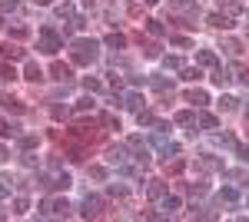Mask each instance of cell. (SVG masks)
Listing matches in <instances>:
<instances>
[{
  "label": "cell",
  "instance_id": "cell-31",
  "mask_svg": "<svg viewBox=\"0 0 249 222\" xmlns=\"http://www.w3.org/2000/svg\"><path fill=\"white\" fill-rule=\"evenodd\" d=\"M100 123L107 130H120V116H113V113H100Z\"/></svg>",
  "mask_w": 249,
  "mask_h": 222
},
{
  "label": "cell",
  "instance_id": "cell-47",
  "mask_svg": "<svg viewBox=\"0 0 249 222\" xmlns=\"http://www.w3.org/2000/svg\"><path fill=\"white\" fill-rule=\"evenodd\" d=\"M143 56L156 60V56H160V43H146V47H143Z\"/></svg>",
  "mask_w": 249,
  "mask_h": 222
},
{
  "label": "cell",
  "instance_id": "cell-13",
  "mask_svg": "<svg viewBox=\"0 0 249 222\" xmlns=\"http://www.w3.org/2000/svg\"><path fill=\"white\" fill-rule=\"evenodd\" d=\"M146 196H150V199H160V196H166V183H160V179H150V183H146Z\"/></svg>",
  "mask_w": 249,
  "mask_h": 222
},
{
  "label": "cell",
  "instance_id": "cell-57",
  "mask_svg": "<svg viewBox=\"0 0 249 222\" xmlns=\"http://www.w3.org/2000/svg\"><path fill=\"white\" fill-rule=\"evenodd\" d=\"M37 3H50V0H37Z\"/></svg>",
  "mask_w": 249,
  "mask_h": 222
},
{
  "label": "cell",
  "instance_id": "cell-27",
  "mask_svg": "<svg viewBox=\"0 0 249 222\" xmlns=\"http://www.w3.org/2000/svg\"><path fill=\"white\" fill-rule=\"evenodd\" d=\"M0 136H3V139H17L20 133H17V126H14V123H7V120H0Z\"/></svg>",
  "mask_w": 249,
  "mask_h": 222
},
{
  "label": "cell",
  "instance_id": "cell-46",
  "mask_svg": "<svg viewBox=\"0 0 249 222\" xmlns=\"http://www.w3.org/2000/svg\"><path fill=\"white\" fill-rule=\"evenodd\" d=\"M232 153H236L243 163H249V146H246V143H236V149H232Z\"/></svg>",
  "mask_w": 249,
  "mask_h": 222
},
{
  "label": "cell",
  "instance_id": "cell-45",
  "mask_svg": "<svg viewBox=\"0 0 249 222\" xmlns=\"http://www.w3.org/2000/svg\"><path fill=\"white\" fill-rule=\"evenodd\" d=\"M107 192H110V196H113V199H126V186H110V189H107Z\"/></svg>",
  "mask_w": 249,
  "mask_h": 222
},
{
  "label": "cell",
  "instance_id": "cell-2",
  "mask_svg": "<svg viewBox=\"0 0 249 222\" xmlns=\"http://www.w3.org/2000/svg\"><path fill=\"white\" fill-rule=\"evenodd\" d=\"M37 50H43V53H57V50H63V34H57L50 23L47 27H40V43H37Z\"/></svg>",
  "mask_w": 249,
  "mask_h": 222
},
{
  "label": "cell",
  "instance_id": "cell-50",
  "mask_svg": "<svg viewBox=\"0 0 249 222\" xmlns=\"http://www.w3.org/2000/svg\"><path fill=\"white\" fill-rule=\"evenodd\" d=\"M20 0H0V14H7V10H17Z\"/></svg>",
  "mask_w": 249,
  "mask_h": 222
},
{
  "label": "cell",
  "instance_id": "cell-5",
  "mask_svg": "<svg viewBox=\"0 0 249 222\" xmlns=\"http://www.w3.org/2000/svg\"><path fill=\"white\" fill-rule=\"evenodd\" d=\"M130 156H126V146H107V163L110 166H123Z\"/></svg>",
  "mask_w": 249,
  "mask_h": 222
},
{
  "label": "cell",
  "instance_id": "cell-36",
  "mask_svg": "<svg viewBox=\"0 0 249 222\" xmlns=\"http://www.w3.org/2000/svg\"><path fill=\"white\" fill-rule=\"evenodd\" d=\"M170 143H173V139H166V133H163V130L156 133V136H150V146H160V149H166Z\"/></svg>",
  "mask_w": 249,
  "mask_h": 222
},
{
  "label": "cell",
  "instance_id": "cell-17",
  "mask_svg": "<svg viewBox=\"0 0 249 222\" xmlns=\"http://www.w3.org/2000/svg\"><path fill=\"white\" fill-rule=\"evenodd\" d=\"M196 123H199V126H203V130H216V126H219V120H216V116H213V113H199V116H196Z\"/></svg>",
  "mask_w": 249,
  "mask_h": 222
},
{
  "label": "cell",
  "instance_id": "cell-18",
  "mask_svg": "<svg viewBox=\"0 0 249 222\" xmlns=\"http://www.w3.org/2000/svg\"><path fill=\"white\" fill-rule=\"evenodd\" d=\"M0 106L10 110V113H23V110H27V106H23L20 100H14V96H0Z\"/></svg>",
  "mask_w": 249,
  "mask_h": 222
},
{
  "label": "cell",
  "instance_id": "cell-54",
  "mask_svg": "<svg viewBox=\"0 0 249 222\" xmlns=\"http://www.w3.org/2000/svg\"><path fill=\"white\" fill-rule=\"evenodd\" d=\"M3 196H7V186H3V183H0V199H3Z\"/></svg>",
  "mask_w": 249,
  "mask_h": 222
},
{
  "label": "cell",
  "instance_id": "cell-32",
  "mask_svg": "<svg viewBox=\"0 0 249 222\" xmlns=\"http://www.w3.org/2000/svg\"><path fill=\"white\" fill-rule=\"evenodd\" d=\"M190 219H216V212L203 209V205H193V209H190Z\"/></svg>",
  "mask_w": 249,
  "mask_h": 222
},
{
  "label": "cell",
  "instance_id": "cell-38",
  "mask_svg": "<svg viewBox=\"0 0 249 222\" xmlns=\"http://www.w3.org/2000/svg\"><path fill=\"white\" fill-rule=\"evenodd\" d=\"M83 86H87V93H100V90H103V83H100L96 76H87V80H83Z\"/></svg>",
  "mask_w": 249,
  "mask_h": 222
},
{
  "label": "cell",
  "instance_id": "cell-21",
  "mask_svg": "<svg viewBox=\"0 0 249 222\" xmlns=\"http://www.w3.org/2000/svg\"><path fill=\"white\" fill-rule=\"evenodd\" d=\"M23 80H30V83H40V80H43V70H40L37 63H27V70H23Z\"/></svg>",
  "mask_w": 249,
  "mask_h": 222
},
{
  "label": "cell",
  "instance_id": "cell-29",
  "mask_svg": "<svg viewBox=\"0 0 249 222\" xmlns=\"http://www.w3.org/2000/svg\"><path fill=\"white\" fill-rule=\"evenodd\" d=\"M17 143H20V149H37L40 136H34V133H27V136H17Z\"/></svg>",
  "mask_w": 249,
  "mask_h": 222
},
{
  "label": "cell",
  "instance_id": "cell-7",
  "mask_svg": "<svg viewBox=\"0 0 249 222\" xmlns=\"http://www.w3.org/2000/svg\"><path fill=\"white\" fill-rule=\"evenodd\" d=\"M70 209H73V205L67 203V199H50V216H60V219H67V216H70Z\"/></svg>",
  "mask_w": 249,
  "mask_h": 222
},
{
  "label": "cell",
  "instance_id": "cell-58",
  "mask_svg": "<svg viewBox=\"0 0 249 222\" xmlns=\"http://www.w3.org/2000/svg\"><path fill=\"white\" fill-rule=\"evenodd\" d=\"M246 120H249V106H246Z\"/></svg>",
  "mask_w": 249,
  "mask_h": 222
},
{
  "label": "cell",
  "instance_id": "cell-37",
  "mask_svg": "<svg viewBox=\"0 0 249 222\" xmlns=\"http://www.w3.org/2000/svg\"><path fill=\"white\" fill-rule=\"evenodd\" d=\"M236 103H239L236 96H223V100H219V110H223V113H232V110H236Z\"/></svg>",
  "mask_w": 249,
  "mask_h": 222
},
{
  "label": "cell",
  "instance_id": "cell-15",
  "mask_svg": "<svg viewBox=\"0 0 249 222\" xmlns=\"http://www.w3.org/2000/svg\"><path fill=\"white\" fill-rule=\"evenodd\" d=\"M103 47H110V50H123V47H126V37H123V34H107Z\"/></svg>",
  "mask_w": 249,
  "mask_h": 222
},
{
  "label": "cell",
  "instance_id": "cell-19",
  "mask_svg": "<svg viewBox=\"0 0 249 222\" xmlns=\"http://www.w3.org/2000/svg\"><path fill=\"white\" fill-rule=\"evenodd\" d=\"M173 123H176V126H193V123H196V113H193V110L176 113V116H173Z\"/></svg>",
  "mask_w": 249,
  "mask_h": 222
},
{
  "label": "cell",
  "instance_id": "cell-34",
  "mask_svg": "<svg viewBox=\"0 0 249 222\" xmlns=\"http://www.w3.org/2000/svg\"><path fill=\"white\" fill-rule=\"evenodd\" d=\"M223 50L232 53V56H239V53H243V43H239V40H223Z\"/></svg>",
  "mask_w": 249,
  "mask_h": 222
},
{
  "label": "cell",
  "instance_id": "cell-42",
  "mask_svg": "<svg viewBox=\"0 0 249 222\" xmlns=\"http://www.w3.org/2000/svg\"><path fill=\"white\" fill-rule=\"evenodd\" d=\"M146 30H150V34H153V37H163V34H166V30H163V23H160V20H146Z\"/></svg>",
  "mask_w": 249,
  "mask_h": 222
},
{
  "label": "cell",
  "instance_id": "cell-26",
  "mask_svg": "<svg viewBox=\"0 0 249 222\" xmlns=\"http://www.w3.org/2000/svg\"><path fill=\"white\" fill-rule=\"evenodd\" d=\"M219 14L236 17V14H239V3H236V0H219Z\"/></svg>",
  "mask_w": 249,
  "mask_h": 222
},
{
  "label": "cell",
  "instance_id": "cell-12",
  "mask_svg": "<svg viewBox=\"0 0 249 222\" xmlns=\"http://www.w3.org/2000/svg\"><path fill=\"white\" fill-rule=\"evenodd\" d=\"M196 63L199 67H219V60H216L213 50H196Z\"/></svg>",
  "mask_w": 249,
  "mask_h": 222
},
{
  "label": "cell",
  "instance_id": "cell-56",
  "mask_svg": "<svg viewBox=\"0 0 249 222\" xmlns=\"http://www.w3.org/2000/svg\"><path fill=\"white\" fill-rule=\"evenodd\" d=\"M3 216H7V212H3V205H0V219H3Z\"/></svg>",
  "mask_w": 249,
  "mask_h": 222
},
{
  "label": "cell",
  "instance_id": "cell-51",
  "mask_svg": "<svg viewBox=\"0 0 249 222\" xmlns=\"http://www.w3.org/2000/svg\"><path fill=\"white\" fill-rule=\"evenodd\" d=\"M170 43H173V47H183V50H186V47H193L186 37H170Z\"/></svg>",
  "mask_w": 249,
  "mask_h": 222
},
{
  "label": "cell",
  "instance_id": "cell-30",
  "mask_svg": "<svg viewBox=\"0 0 249 222\" xmlns=\"http://www.w3.org/2000/svg\"><path fill=\"white\" fill-rule=\"evenodd\" d=\"M0 53L7 56V60H23V56H27L20 47H10V43H7V47H0Z\"/></svg>",
  "mask_w": 249,
  "mask_h": 222
},
{
  "label": "cell",
  "instance_id": "cell-41",
  "mask_svg": "<svg viewBox=\"0 0 249 222\" xmlns=\"http://www.w3.org/2000/svg\"><path fill=\"white\" fill-rule=\"evenodd\" d=\"M163 67L166 70H183V60L179 56H163Z\"/></svg>",
  "mask_w": 249,
  "mask_h": 222
},
{
  "label": "cell",
  "instance_id": "cell-4",
  "mask_svg": "<svg viewBox=\"0 0 249 222\" xmlns=\"http://www.w3.org/2000/svg\"><path fill=\"white\" fill-rule=\"evenodd\" d=\"M100 209H103V199L87 196V199H83V205H80V216H83V219H96V216H100Z\"/></svg>",
  "mask_w": 249,
  "mask_h": 222
},
{
  "label": "cell",
  "instance_id": "cell-33",
  "mask_svg": "<svg viewBox=\"0 0 249 222\" xmlns=\"http://www.w3.org/2000/svg\"><path fill=\"white\" fill-rule=\"evenodd\" d=\"M232 76L226 73V70H223V67H216V70H213V83H216V86H226V83H230Z\"/></svg>",
  "mask_w": 249,
  "mask_h": 222
},
{
  "label": "cell",
  "instance_id": "cell-49",
  "mask_svg": "<svg viewBox=\"0 0 249 222\" xmlns=\"http://www.w3.org/2000/svg\"><path fill=\"white\" fill-rule=\"evenodd\" d=\"M70 183H73V179H70V172H57V189H67Z\"/></svg>",
  "mask_w": 249,
  "mask_h": 222
},
{
  "label": "cell",
  "instance_id": "cell-44",
  "mask_svg": "<svg viewBox=\"0 0 249 222\" xmlns=\"http://www.w3.org/2000/svg\"><path fill=\"white\" fill-rule=\"evenodd\" d=\"M93 106H96V100H93V96H83V100L77 103V113H87V110H93Z\"/></svg>",
  "mask_w": 249,
  "mask_h": 222
},
{
  "label": "cell",
  "instance_id": "cell-14",
  "mask_svg": "<svg viewBox=\"0 0 249 222\" xmlns=\"http://www.w3.org/2000/svg\"><path fill=\"white\" fill-rule=\"evenodd\" d=\"M123 106L133 110V113H140L143 110V96H140V93H126V96H123Z\"/></svg>",
  "mask_w": 249,
  "mask_h": 222
},
{
  "label": "cell",
  "instance_id": "cell-6",
  "mask_svg": "<svg viewBox=\"0 0 249 222\" xmlns=\"http://www.w3.org/2000/svg\"><path fill=\"white\" fill-rule=\"evenodd\" d=\"M176 209H179V196H170V192L160 196V216H173Z\"/></svg>",
  "mask_w": 249,
  "mask_h": 222
},
{
  "label": "cell",
  "instance_id": "cell-9",
  "mask_svg": "<svg viewBox=\"0 0 249 222\" xmlns=\"http://www.w3.org/2000/svg\"><path fill=\"white\" fill-rule=\"evenodd\" d=\"M206 23H210V27H216V30H230V27H232V17H226V14H210V17H206Z\"/></svg>",
  "mask_w": 249,
  "mask_h": 222
},
{
  "label": "cell",
  "instance_id": "cell-39",
  "mask_svg": "<svg viewBox=\"0 0 249 222\" xmlns=\"http://www.w3.org/2000/svg\"><path fill=\"white\" fill-rule=\"evenodd\" d=\"M87 172H90V179H96V183H103V179H107V166H90Z\"/></svg>",
  "mask_w": 249,
  "mask_h": 222
},
{
  "label": "cell",
  "instance_id": "cell-20",
  "mask_svg": "<svg viewBox=\"0 0 249 222\" xmlns=\"http://www.w3.org/2000/svg\"><path fill=\"white\" fill-rule=\"evenodd\" d=\"M186 169V159L183 156H173V159H166V172H173V176H179Z\"/></svg>",
  "mask_w": 249,
  "mask_h": 222
},
{
  "label": "cell",
  "instance_id": "cell-43",
  "mask_svg": "<svg viewBox=\"0 0 249 222\" xmlns=\"http://www.w3.org/2000/svg\"><path fill=\"white\" fill-rule=\"evenodd\" d=\"M27 34H30V30H27L23 23H14V27H10V37H14V40H23Z\"/></svg>",
  "mask_w": 249,
  "mask_h": 222
},
{
  "label": "cell",
  "instance_id": "cell-55",
  "mask_svg": "<svg viewBox=\"0 0 249 222\" xmlns=\"http://www.w3.org/2000/svg\"><path fill=\"white\" fill-rule=\"evenodd\" d=\"M140 3H146V7H153V3H160V0H140Z\"/></svg>",
  "mask_w": 249,
  "mask_h": 222
},
{
  "label": "cell",
  "instance_id": "cell-22",
  "mask_svg": "<svg viewBox=\"0 0 249 222\" xmlns=\"http://www.w3.org/2000/svg\"><path fill=\"white\" fill-rule=\"evenodd\" d=\"M179 80H186V83H196V80H203V70H199V67H183Z\"/></svg>",
  "mask_w": 249,
  "mask_h": 222
},
{
  "label": "cell",
  "instance_id": "cell-3",
  "mask_svg": "<svg viewBox=\"0 0 249 222\" xmlns=\"http://www.w3.org/2000/svg\"><path fill=\"white\" fill-rule=\"evenodd\" d=\"M170 10L173 14H183V17H190V20L199 17V3L196 0H170Z\"/></svg>",
  "mask_w": 249,
  "mask_h": 222
},
{
  "label": "cell",
  "instance_id": "cell-11",
  "mask_svg": "<svg viewBox=\"0 0 249 222\" xmlns=\"http://www.w3.org/2000/svg\"><path fill=\"white\" fill-rule=\"evenodd\" d=\"M186 103H193V106H206L210 103V96H206V90H186Z\"/></svg>",
  "mask_w": 249,
  "mask_h": 222
},
{
  "label": "cell",
  "instance_id": "cell-53",
  "mask_svg": "<svg viewBox=\"0 0 249 222\" xmlns=\"http://www.w3.org/2000/svg\"><path fill=\"white\" fill-rule=\"evenodd\" d=\"M130 83H133V86H146V83H150V76H130Z\"/></svg>",
  "mask_w": 249,
  "mask_h": 222
},
{
  "label": "cell",
  "instance_id": "cell-23",
  "mask_svg": "<svg viewBox=\"0 0 249 222\" xmlns=\"http://www.w3.org/2000/svg\"><path fill=\"white\" fill-rule=\"evenodd\" d=\"M136 123H140V126H156L160 120H156V113H150V110H140V113H136Z\"/></svg>",
  "mask_w": 249,
  "mask_h": 222
},
{
  "label": "cell",
  "instance_id": "cell-24",
  "mask_svg": "<svg viewBox=\"0 0 249 222\" xmlns=\"http://www.w3.org/2000/svg\"><path fill=\"white\" fill-rule=\"evenodd\" d=\"M37 186L50 192V189H57V176H50V172H40V176H37Z\"/></svg>",
  "mask_w": 249,
  "mask_h": 222
},
{
  "label": "cell",
  "instance_id": "cell-28",
  "mask_svg": "<svg viewBox=\"0 0 249 222\" xmlns=\"http://www.w3.org/2000/svg\"><path fill=\"white\" fill-rule=\"evenodd\" d=\"M213 139H216V146H223V149H236V139H232L230 133H216Z\"/></svg>",
  "mask_w": 249,
  "mask_h": 222
},
{
  "label": "cell",
  "instance_id": "cell-52",
  "mask_svg": "<svg viewBox=\"0 0 249 222\" xmlns=\"http://www.w3.org/2000/svg\"><path fill=\"white\" fill-rule=\"evenodd\" d=\"M0 76H3V80H17V70H14V67H3Z\"/></svg>",
  "mask_w": 249,
  "mask_h": 222
},
{
  "label": "cell",
  "instance_id": "cell-8",
  "mask_svg": "<svg viewBox=\"0 0 249 222\" xmlns=\"http://www.w3.org/2000/svg\"><path fill=\"white\" fill-rule=\"evenodd\" d=\"M199 169H203V172H223V159H216V156L206 153V156L199 159Z\"/></svg>",
  "mask_w": 249,
  "mask_h": 222
},
{
  "label": "cell",
  "instance_id": "cell-1",
  "mask_svg": "<svg viewBox=\"0 0 249 222\" xmlns=\"http://www.w3.org/2000/svg\"><path fill=\"white\" fill-rule=\"evenodd\" d=\"M100 53V43L90 37H80V40H70V60L77 63V67H90Z\"/></svg>",
  "mask_w": 249,
  "mask_h": 222
},
{
  "label": "cell",
  "instance_id": "cell-16",
  "mask_svg": "<svg viewBox=\"0 0 249 222\" xmlns=\"http://www.w3.org/2000/svg\"><path fill=\"white\" fill-rule=\"evenodd\" d=\"M50 73H53V80H60V83H67V80L73 76V70H70V67H63V63H53V67H50Z\"/></svg>",
  "mask_w": 249,
  "mask_h": 222
},
{
  "label": "cell",
  "instance_id": "cell-25",
  "mask_svg": "<svg viewBox=\"0 0 249 222\" xmlns=\"http://www.w3.org/2000/svg\"><path fill=\"white\" fill-rule=\"evenodd\" d=\"M150 86L160 90V93H166V90H173V80H166V76H150Z\"/></svg>",
  "mask_w": 249,
  "mask_h": 222
},
{
  "label": "cell",
  "instance_id": "cell-35",
  "mask_svg": "<svg viewBox=\"0 0 249 222\" xmlns=\"http://www.w3.org/2000/svg\"><path fill=\"white\" fill-rule=\"evenodd\" d=\"M57 17L60 20H73V17H77V14H73V3H60V7H57Z\"/></svg>",
  "mask_w": 249,
  "mask_h": 222
},
{
  "label": "cell",
  "instance_id": "cell-40",
  "mask_svg": "<svg viewBox=\"0 0 249 222\" xmlns=\"http://www.w3.org/2000/svg\"><path fill=\"white\" fill-rule=\"evenodd\" d=\"M27 209H30V203H27V196H17V199H14V212H17V216H23Z\"/></svg>",
  "mask_w": 249,
  "mask_h": 222
},
{
  "label": "cell",
  "instance_id": "cell-10",
  "mask_svg": "<svg viewBox=\"0 0 249 222\" xmlns=\"http://www.w3.org/2000/svg\"><path fill=\"white\" fill-rule=\"evenodd\" d=\"M219 203L236 205L239 203V189H236V186H223V189H219Z\"/></svg>",
  "mask_w": 249,
  "mask_h": 222
},
{
  "label": "cell",
  "instance_id": "cell-48",
  "mask_svg": "<svg viewBox=\"0 0 249 222\" xmlns=\"http://www.w3.org/2000/svg\"><path fill=\"white\" fill-rule=\"evenodd\" d=\"M186 189H190L193 196H203V192H206L210 186H206V183H190V186H186Z\"/></svg>",
  "mask_w": 249,
  "mask_h": 222
}]
</instances>
